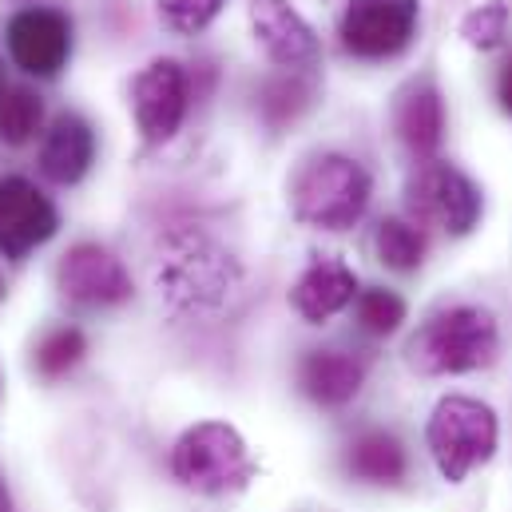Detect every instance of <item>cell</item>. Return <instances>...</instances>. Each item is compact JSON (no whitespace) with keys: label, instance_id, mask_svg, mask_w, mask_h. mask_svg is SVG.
I'll use <instances>...</instances> for the list:
<instances>
[{"label":"cell","instance_id":"1","mask_svg":"<svg viewBox=\"0 0 512 512\" xmlns=\"http://www.w3.org/2000/svg\"><path fill=\"white\" fill-rule=\"evenodd\" d=\"M501 354V330L485 306H449L437 310L405 342V366L421 378L473 374L493 366Z\"/></svg>","mask_w":512,"mask_h":512},{"label":"cell","instance_id":"2","mask_svg":"<svg viewBox=\"0 0 512 512\" xmlns=\"http://www.w3.org/2000/svg\"><path fill=\"white\" fill-rule=\"evenodd\" d=\"M370 207V175L358 159L326 151L302 163L290 183V211L318 231H350Z\"/></svg>","mask_w":512,"mask_h":512},{"label":"cell","instance_id":"3","mask_svg":"<svg viewBox=\"0 0 512 512\" xmlns=\"http://www.w3.org/2000/svg\"><path fill=\"white\" fill-rule=\"evenodd\" d=\"M155 278H159V294L175 310H211L227 302V294L235 290L239 262L199 231H175L159 251Z\"/></svg>","mask_w":512,"mask_h":512},{"label":"cell","instance_id":"4","mask_svg":"<svg viewBox=\"0 0 512 512\" xmlns=\"http://www.w3.org/2000/svg\"><path fill=\"white\" fill-rule=\"evenodd\" d=\"M171 473L179 485H187L203 497H227V493L247 489V481L255 477V461L235 425L199 421L175 441Z\"/></svg>","mask_w":512,"mask_h":512},{"label":"cell","instance_id":"5","mask_svg":"<svg viewBox=\"0 0 512 512\" xmlns=\"http://www.w3.org/2000/svg\"><path fill=\"white\" fill-rule=\"evenodd\" d=\"M425 441L437 473L449 485H461L477 465H485L497 453L501 441L497 413L477 397H461V393L441 397L425 425Z\"/></svg>","mask_w":512,"mask_h":512},{"label":"cell","instance_id":"6","mask_svg":"<svg viewBox=\"0 0 512 512\" xmlns=\"http://www.w3.org/2000/svg\"><path fill=\"white\" fill-rule=\"evenodd\" d=\"M421 20V0H350L338 24L342 48L358 60H393L401 56Z\"/></svg>","mask_w":512,"mask_h":512},{"label":"cell","instance_id":"7","mask_svg":"<svg viewBox=\"0 0 512 512\" xmlns=\"http://www.w3.org/2000/svg\"><path fill=\"white\" fill-rule=\"evenodd\" d=\"M409 207L417 219H429L449 235H469L481 223L485 199L461 167L429 159V163H417L409 179Z\"/></svg>","mask_w":512,"mask_h":512},{"label":"cell","instance_id":"8","mask_svg":"<svg viewBox=\"0 0 512 512\" xmlns=\"http://www.w3.org/2000/svg\"><path fill=\"white\" fill-rule=\"evenodd\" d=\"M4 48L24 76L52 80L72 56V20L60 8H20L4 24Z\"/></svg>","mask_w":512,"mask_h":512},{"label":"cell","instance_id":"9","mask_svg":"<svg viewBox=\"0 0 512 512\" xmlns=\"http://www.w3.org/2000/svg\"><path fill=\"white\" fill-rule=\"evenodd\" d=\"M131 116L143 143L159 147L175 139L187 116V72L179 60L159 56L147 68H139V76L131 80Z\"/></svg>","mask_w":512,"mask_h":512},{"label":"cell","instance_id":"10","mask_svg":"<svg viewBox=\"0 0 512 512\" xmlns=\"http://www.w3.org/2000/svg\"><path fill=\"white\" fill-rule=\"evenodd\" d=\"M247 16H251L255 44L266 52V60H274L286 72L318 68L322 60L318 32L290 0H247Z\"/></svg>","mask_w":512,"mask_h":512},{"label":"cell","instance_id":"11","mask_svg":"<svg viewBox=\"0 0 512 512\" xmlns=\"http://www.w3.org/2000/svg\"><path fill=\"white\" fill-rule=\"evenodd\" d=\"M56 286L72 306H120L131 298V274L100 243H76L56 266Z\"/></svg>","mask_w":512,"mask_h":512},{"label":"cell","instance_id":"12","mask_svg":"<svg viewBox=\"0 0 512 512\" xmlns=\"http://www.w3.org/2000/svg\"><path fill=\"white\" fill-rule=\"evenodd\" d=\"M60 227V215L52 199L28 183L24 175L0 179V255L24 258L28 251L44 247Z\"/></svg>","mask_w":512,"mask_h":512},{"label":"cell","instance_id":"13","mask_svg":"<svg viewBox=\"0 0 512 512\" xmlns=\"http://www.w3.org/2000/svg\"><path fill=\"white\" fill-rule=\"evenodd\" d=\"M354 298H358V274L342 258H314L290 290V306L314 326L342 314Z\"/></svg>","mask_w":512,"mask_h":512},{"label":"cell","instance_id":"14","mask_svg":"<svg viewBox=\"0 0 512 512\" xmlns=\"http://www.w3.org/2000/svg\"><path fill=\"white\" fill-rule=\"evenodd\" d=\"M92 159H96L92 124L76 112H60L52 120V128L44 131V143H40V175L56 187H72L88 175Z\"/></svg>","mask_w":512,"mask_h":512},{"label":"cell","instance_id":"15","mask_svg":"<svg viewBox=\"0 0 512 512\" xmlns=\"http://www.w3.org/2000/svg\"><path fill=\"white\" fill-rule=\"evenodd\" d=\"M362 382H366L362 362H354L342 350H310L298 362V385H302V393L310 401L326 405V409H338V405L354 401Z\"/></svg>","mask_w":512,"mask_h":512},{"label":"cell","instance_id":"16","mask_svg":"<svg viewBox=\"0 0 512 512\" xmlns=\"http://www.w3.org/2000/svg\"><path fill=\"white\" fill-rule=\"evenodd\" d=\"M393 120H397V135L409 147V155L417 163H429L437 155L441 139H445V104H441L437 84H429V80L425 84H413L401 96Z\"/></svg>","mask_w":512,"mask_h":512},{"label":"cell","instance_id":"17","mask_svg":"<svg viewBox=\"0 0 512 512\" xmlns=\"http://www.w3.org/2000/svg\"><path fill=\"white\" fill-rule=\"evenodd\" d=\"M346 469L366 485H397L409 469V457H405V445L393 433L366 429V433L354 437V445L346 453Z\"/></svg>","mask_w":512,"mask_h":512},{"label":"cell","instance_id":"18","mask_svg":"<svg viewBox=\"0 0 512 512\" xmlns=\"http://www.w3.org/2000/svg\"><path fill=\"white\" fill-rule=\"evenodd\" d=\"M374 251H378V258L389 270L409 274V270H417L425 262V235L409 219H382L378 235H374Z\"/></svg>","mask_w":512,"mask_h":512},{"label":"cell","instance_id":"19","mask_svg":"<svg viewBox=\"0 0 512 512\" xmlns=\"http://www.w3.org/2000/svg\"><path fill=\"white\" fill-rule=\"evenodd\" d=\"M44 124V104L32 88H16V84H4L0 88V139L20 147L28 143Z\"/></svg>","mask_w":512,"mask_h":512},{"label":"cell","instance_id":"20","mask_svg":"<svg viewBox=\"0 0 512 512\" xmlns=\"http://www.w3.org/2000/svg\"><path fill=\"white\" fill-rule=\"evenodd\" d=\"M84 350H88V342H84V334L76 326H56L36 342L32 366H36L40 378H64L84 358Z\"/></svg>","mask_w":512,"mask_h":512},{"label":"cell","instance_id":"21","mask_svg":"<svg viewBox=\"0 0 512 512\" xmlns=\"http://www.w3.org/2000/svg\"><path fill=\"white\" fill-rule=\"evenodd\" d=\"M354 314H358V326L366 334L385 338V334H393L405 322V302H401V294H393L385 286H370V290H358Z\"/></svg>","mask_w":512,"mask_h":512},{"label":"cell","instance_id":"22","mask_svg":"<svg viewBox=\"0 0 512 512\" xmlns=\"http://www.w3.org/2000/svg\"><path fill=\"white\" fill-rule=\"evenodd\" d=\"M461 36L469 48H481V52H493L497 44H505L509 36V4L505 0H485L477 8H469L461 16Z\"/></svg>","mask_w":512,"mask_h":512},{"label":"cell","instance_id":"23","mask_svg":"<svg viewBox=\"0 0 512 512\" xmlns=\"http://www.w3.org/2000/svg\"><path fill=\"white\" fill-rule=\"evenodd\" d=\"M310 104V88L290 72V76H278V80H270L266 88H262V100H258V108H262V116L274 124V128H282V124H290L302 108Z\"/></svg>","mask_w":512,"mask_h":512},{"label":"cell","instance_id":"24","mask_svg":"<svg viewBox=\"0 0 512 512\" xmlns=\"http://www.w3.org/2000/svg\"><path fill=\"white\" fill-rule=\"evenodd\" d=\"M155 4H159L163 24L175 36H195V32H203L223 12L227 0H155Z\"/></svg>","mask_w":512,"mask_h":512},{"label":"cell","instance_id":"25","mask_svg":"<svg viewBox=\"0 0 512 512\" xmlns=\"http://www.w3.org/2000/svg\"><path fill=\"white\" fill-rule=\"evenodd\" d=\"M497 100H501V108L512 116V56L501 64V76H497Z\"/></svg>","mask_w":512,"mask_h":512},{"label":"cell","instance_id":"26","mask_svg":"<svg viewBox=\"0 0 512 512\" xmlns=\"http://www.w3.org/2000/svg\"><path fill=\"white\" fill-rule=\"evenodd\" d=\"M0 512H12V493L4 485V477H0Z\"/></svg>","mask_w":512,"mask_h":512},{"label":"cell","instance_id":"27","mask_svg":"<svg viewBox=\"0 0 512 512\" xmlns=\"http://www.w3.org/2000/svg\"><path fill=\"white\" fill-rule=\"evenodd\" d=\"M0 88H4V60H0Z\"/></svg>","mask_w":512,"mask_h":512},{"label":"cell","instance_id":"28","mask_svg":"<svg viewBox=\"0 0 512 512\" xmlns=\"http://www.w3.org/2000/svg\"><path fill=\"white\" fill-rule=\"evenodd\" d=\"M0 298H4V282H0Z\"/></svg>","mask_w":512,"mask_h":512}]
</instances>
